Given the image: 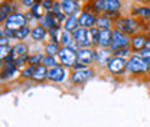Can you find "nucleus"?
I'll list each match as a JSON object with an SVG mask.
<instances>
[{
    "label": "nucleus",
    "instance_id": "16",
    "mask_svg": "<svg viewBox=\"0 0 150 127\" xmlns=\"http://www.w3.org/2000/svg\"><path fill=\"white\" fill-rule=\"evenodd\" d=\"M26 52H28V46H26L25 43H16V45L12 48V54H13V56H16V58L23 56V55H28Z\"/></svg>",
    "mask_w": 150,
    "mask_h": 127
},
{
    "label": "nucleus",
    "instance_id": "37",
    "mask_svg": "<svg viewBox=\"0 0 150 127\" xmlns=\"http://www.w3.org/2000/svg\"><path fill=\"white\" fill-rule=\"evenodd\" d=\"M104 16H105L107 19H110V18H117V19H120V18H121V16H120V15H118L117 12H107V13H105Z\"/></svg>",
    "mask_w": 150,
    "mask_h": 127
},
{
    "label": "nucleus",
    "instance_id": "34",
    "mask_svg": "<svg viewBox=\"0 0 150 127\" xmlns=\"http://www.w3.org/2000/svg\"><path fill=\"white\" fill-rule=\"evenodd\" d=\"M33 71H35V67H29V68L23 70L22 75H23L25 78H29V77H32V75H33Z\"/></svg>",
    "mask_w": 150,
    "mask_h": 127
},
{
    "label": "nucleus",
    "instance_id": "2",
    "mask_svg": "<svg viewBox=\"0 0 150 127\" xmlns=\"http://www.w3.org/2000/svg\"><path fill=\"white\" fill-rule=\"evenodd\" d=\"M26 25V18L22 13H12L6 20V29L12 32H18Z\"/></svg>",
    "mask_w": 150,
    "mask_h": 127
},
{
    "label": "nucleus",
    "instance_id": "30",
    "mask_svg": "<svg viewBox=\"0 0 150 127\" xmlns=\"http://www.w3.org/2000/svg\"><path fill=\"white\" fill-rule=\"evenodd\" d=\"M42 58H43V56L40 54H36V55H33V56H29V61H28V62L30 64V67H36V64L42 61Z\"/></svg>",
    "mask_w": 150,
    "mask_h": 127
},
{
    "label": "nucleus",
    "instance_id": "9",
    "mask_svg": "<svg viewBox=\"0 0 150 127\" xmlns=\"http://www.w3.org/2000/svg\"><path fill=\"white\" fill-rule=\"evenodd\" d=\"M76 55H78V64H82V65H88L94 58V51L90 49V48H82L79 51H76Z\"/></svg>",
    "mask_w": 150,
    "mask_h": 127
},
{
    "label": "nucleus",
    "instance_id": "28",
    "mask_svg": "<svg viewBox=\"0 0 150 127\" xmlns=\"http://www.w3.org/2000/svg\"><path fill=\"white\" fill-rule=\"evenodd\" d=\"M42 65H45V67H58L56 65V62H55V59H54V56H43L42 58Z\"/></svg>",
    "mask_w": 150,
    "mask_h": 127
},
{
    "label": "nucleus",
    "instance_id": "39",
    "mask_svg": "<svg viewBox=\"0 0 150 127\" xmlns=\"http://www.w3.org/2000/svg\"><path fill=\"white\" fill-rule=\"evenodd\" d=\"M143 51H150V39H149V40H146V43H144V48H143Z\"/></svg>",
    "mask_w": 150,
    "mask_h": 127
},
{
    "label": "nucleus",
    "instance_id": "29",
    "mask_svg": "<svg viewBox=\"0 0 150 127\" xmlns=\"http://www.w3.org/2000/svg\"><path fill=\"white\" fill-rule=\"evenodd\" d=\"M28 35H29V29H28V28H22L20 31L15 32V38H16V39H25Z\"/></svg>",
    "mask_w": 150,
    "mask_h": 127
},
{
    "label": "nucleus",
    "instance_id": "32",
    "mask_svg": "<svg viewBox=\"0 0 150 127\" xmlns=\"http://www.w3.org/2000/svg\"><path fill=\"white\" fill-rule=\"evenodd\" d=\"M7 12H9V6L7 4H1V12H0V20H4L7 16ZM7 20V19H6Z\"/></svg>",
    "mask_w": 150,
    "mask_h": 127
},
{
    "label": "nucleus",
    "instance_id": "20",
    "mask_svg": "<svg viewBox=\"0 0 150 127\" xmlns=\"http://www.w3.org/2000/svg\"><path fill=\"white\" fill-rule=\"evenodd\" d=\"M18 72V67L12 62V64H6V70L3 71V79L6 78V77H12V75H15V74Z\"/></svg>",
    "mask_w": 150,
    "mask_h": 127
},
{
    "label": "nucleus",
    "instance_id": "1",
    "mask_svg": "<svg viewBox=\"0 0 150 127\" xmlns=\"http://www.w3.org/2000/svg\"><path fill=\"white\" fill-rule=\"evenodd\" d=\"M127 70L131 74H144L147 72V70H149V64L142 56L133 55V56H130V59L127 61Z\"/></svg>",
    "mask_w": 150,
    "mask_h": 127
},
{
    "label": "nucleus",
    "instance_id": "8",
    "mask_svg": "<svg viewBox=\"0 0 150 127\" xmlns=\"http://www.w3.org/2000/svg\"><path fill=\"white\" fill-rule=\"evenodd\" d=\"M108 70H110V72L111 74H120L124 71V68H127V62L123 59V58H117V56H114L111 61L108 62Z\"/></svg>",
    "mask_w": 150,
    "mask_h": 127
},
{
    "label": "nucleus",
    "instance_id": "40",
    "mask_svg": "<svg viewBox=\"0 0 150 127\" xmlns=\"http://www.w3.org/2000/svg\"><path fill=\"white\" fill-rule=\"evenodd\" d=\"M0 45L3 46V45H7V38L1 36V39H0Z\"/></svg>",
    "mask_w": 150,
    "mask_h": 127
},
{
    "label": "nucleus",
    "instance_id": "31",
    "mask_svg": "<svg viewBox=\"0 0 150 127\" xmlns=\"http://www.w3.org/2000/svg\"><path fill=\"white\" fill-rule=\"evenodd\" d=\"M0 51H1V59H4L6 56H9V55L12 54V49H10L7 45H3V46H0Z\"/></svg>",
    "mask_w": 150,
    "mask_h": 127
},
{
    "label": "nucleus",
    "instance_id": "22",
    "mask_svg": "<svg viewBox=\"0 0 150 127\" xmlns=\"http://www.w3.org/2000/svg\"><path fill=\"white\" fill-rule=\"evenodd\" d=\"M45 35H46V32H45V28H42V26H36V28L32 31V38H33L35 40L43 39Z\"/></svg>",
    "mask_w": 150,
    "mask_h": 127
},
{
    "label": "nucleus",
    "instance_id": "6",
    "mask_svg": "<svg viewBox=\"0 0 150 127\" xmlns=\"http://www.w3.org/2000/svg\"><path fill=\"white\" fill-rule=\"evenodd\" d=\"M127 43H129V38L126 36L124 33H121V32H118V31L112 32V40H111V45H110L111 51L115 52V51H118V49H123V48L127 46Z\"/></svg>",
    "mask_w": 150,
    "mask_h": 127
},
{
    "label": "nucleus",
    "instance_id": "24",
    "mask_svg": "<svg viewBox=\"0 0 150 127\" xmlns=\"http://www.w3.org/2000/svg\"><path fill=\"white\" fill-rule=\"evenodd\" d=\"M95 23L98 25V28H100V29H110V25H111L110 19H107L105 16H101V18H98Z\"/></svg>",
    "mask_w": 150,
    "mask_h": 127
},
{
    "label": "nucleus",
    "instance_id": "26",
    "mask_svg": "<svg viewBox=\"0 0 150 127\" xmlns=\"http://www.w3.org/2000/svg\"><path fill=\"white\" fill-rule=\"evenodd\" d=\"M40 13H42V4H40V3H35V4L30 7V15H33L35 18L40 19L42 18Z\"/></svg>",
    "mask_w": 150,
    "mask_h": 127
},
{
    "label": "nucleus",
    "instance_id": "12",
    "mask_svg": "<svg viewBox=\"0 0 150 127\" xmlns=\"http://www.w3.org/2000/svg\"><path fill=\"white\" fill-rule=\"evenodd\" d=\"M90 75H91V71L85 68V70L74 71L72 77H71V79H72V82H75V84H81V82H85V81L90 78Z\"/></svg>",
    "mask_w": 150,
    "mask_h": 127
},
{
    "label": "nucleus",
    "instance_id": "25",
    "mask_svg": "<svg viewBox=\"0 0 150 127\" xmlns=\"http://www.w3.org/2000/svg\"><path fill=\"white\" fill-rule=\"evenodd\" d=\"M133 13H134V15H140L142 18L150 19V9L149 7H139V9H134Z\"/></svg>",
    "mask_w": 150,
    "mask_h": 127
},
{
    "label": "nucleus",
    "instance_id": "5",
    "mask_svg": "<svg viewBox=\"0 0 150 127\" xmlns=\"http://www.w3.org/2000/svg\"><path fill=\"white\" fill-rule=\"evenodd\" d=\"M74 38L76 40V43L81 45L82 48H90V45L93 43L91 42V35H90V29H85V28L76 29L74 33Z\"/></svg>",
    "mask_w": 150,
    "mask_h": 127
},
{
    "label": "nucleus",
    "instance_id": "13",
    "mask_svg": "<svg viewBox=\"0 0 150 127\" xmlns=\"http://www.w3.org/2000/svg\"><path fill=\"white\" fill-rule=\"evenodd\" d=\"M97 22V19L90 13H81V16L78 18V23L81 25V28H93V25Z\"/></svg>",
    "mask_w": 150,
    "mask_h": 127
},
{
    "label": "nucleus",
    "instance_id": "23",
    "mask_svg": "<svg viewBox=\"0 0 150 127\" xmlns=\"http://www.w3.org/2000/svg\"><path fill=\"white\" fill-rule=\"evenodd\" d=\"M71 35H69V32H67V31H64L62 32V35H61V43H62V48H71L69 45H71Z\"/></svg>",
    "mask_w": 150,
    "mask_h": 127
},
{
    "label": "nucleus",
    "instance_id": "10",
    "mask_svg": "<svg viewBox=\"0 0 150 127\" xmlns=\"http://www.w3.org/2000/svg\"><path fill=\"white\" fill-rule=\"evenodd\" d=\"M65 70L62 68V67H54V68H51L49 70V72H48V78L51 79V81H55V82H61V81H64L65 79Z\"/></svg>",
    "mask_w": 150,
    "mask_h": 127
},
{
    "label": "nucleus",
    "instance_id": "33",
    "mask_svg": "<svg viewBox=\"0 0 150 127\" xmlns=\"http://www.w3.org/2000/svg\"><path fill=\"white\" fill-rule=\"evenodd\" d=\"M26 61H29V56H28V55H23V56L16 58V59L13 61V64H15L16 67H19V65H22V64H23V62H26Z\"/></svg>",
    "mask_w": 150,
    "mask_h": 127
},
{
    "label": "nucleus",
    "instance_id": "35",
    "mask_svg": "<svg viewBox=\"0 0 150 127\" xmlns=\"http://www.w3.org/2000/svg\"><path fill=\"white\" fill-rule=\"evenodd\" d=\"M127 54H129V49H127V48H123V49H118V51L114 52V55H115L117 58H123V56H126Z\"/></svg>",
    "mask_w": 150,
    "mask_h": 127
},
{
    "label": "nucleus",
    "instance_id": "4",
    "mask_svg": "<svg viewBox=\"0 0 150 127\" xmlns=\"http://www.w3.org/2000/svg\"><path fill=\"white\" fill-rule=\"evenodd\" d=\"M115 28L118 32H123V33H133L136 32V22L131 18H120L115 20Z\"/></svg>",
    "mask_w": 150,
    "mask_h": 127
},
{
    "label": "nucleus",
    "instance_id": "15",
    "mask_svg": "<svg viewBox=\"0 0 150 127\" xmlns=\"http://www.w3.org/2000/svg\"><path fill=\"white\" fill-rule=\"evenodd\" d=\"M48 72L49 71H46V67L45 65H38V67H35V71H33L32 78L36 79V81H43L48 77Z\"/></svg>",
    "mask_w": 150,
    "mask_h": 127
},
{
    "label": "nucleus",
    "instance_id": "19",
    "mask_svg": "<svg viewBox=\"0 0 150 127\" xmlns=\"http://www.w3.org/2000/svg\"><path fill=\"white\" fill-rule=\"evenodd\" d=\"M144 43H146V39H144V36H142V35L133 36V39H131V45H133L134 49H142V48H144Z\"/></svg>",
    "mask_w": 150,
    "mask_h": 127
},
{
    "label": "nucleus",
    "instance_id": "38",
    "mask_svg": "<svg viewBox=\"0 0 150 127\" xmlns=\"http://www.w3.org/2000/svg\"><path fill=\"white\" fill-rule=\"evenodd\" d=\"M40 4H42V6H45L46 9H51V7H54V3H51V1H48V0H43V1H40Z\"/></svg>",
    "mask_w": 150,
    "mask_h": 127
},
{
    "label": "nucleus",
    "instance_id": "7",
    "mask_svg": "<svg viewBox=\"0 0 150 127\" xmlns=\"http://www.w3.org/2000/svg\"><path fill=\"white\" fill-rule=\"evenodd\" d=\"M95 9L97 10H105L107 12H117L121 6V3L118 0H100V1H95Z\"/></svg>",
    "mask_w": 150,
    "mask_h": 127
},
{
    "label": "nucleus",
    "instance_id": "36",
    "mask_svg": "<svg viewBox=\"0 0 150 127\" xmlns=\"http://www.w3.org/2000/svg\"><path fill=\"white\" fill-rule=\"evenodd\" d=\"M142 58L149 64V67H150V51H143V52H142Z\"/></svg>",
    "mask_w": 150,
    "mask_h": 127
},
{
    "label": "nucleus",
    "instance_id": "41",
    "mask_svg": "<svg viewBox=\"0 0 150 127\" xmlns=\"http://www.w3.org/2000/svg\"><path fill=\"white\" fill-rule=\"evenodd\" d=\"M23 4H29V6L32 7V6H33L35 3H33V1H30V0H23Z\"/></svg>",
    "mask_w": 150,
    "mask_h": 127
},
{
    "label": "nucleus",
    "instance_id": "3",
    "mask_svg": "<svg viewBox=\"0 0 150 127\" xmlns=\"http://www.w3.org/2000/svg\"><path fill=\"white\" fill-rule=\"evenodd\" d=\"M58 55H59L61 62L64 65H67V67H72L78 61V55L75 52V49H72V48H61Z\"/></svg>",
    "mask_w": 150,
    "mask_h": 127
},
{
    "label": "nucleus",
    "instance_id": "18",
    "mask_svg": "<svg viewBox=\"0 0 150 127\" xmlns=\"http://www.w3.org/2000/svg\"><path fill=\"white\" fill-rule=\"evenodd\" d=\"M97 61H98V64H101V65H108V62L111 61L110 59V52L108 51H105V49H103V51H98L97 52Z\"/></svg>",
    "mask_w": 150,
    "mask_h": 127
},
{
    "label": "nucleus",
    "instance_id": "14",
    "mask_svg": "<svg viewBox=\"0 0 150 127\" xmlns=\"http://www.w3.org/2000/svg\"><path fill=\"white\" fill-rule=\"evenodd\" d=\"M78 7V3L76 1H72V0H64L61 1V9L64 13L69 15V16H74V12Z\"/></svg>",
    "mask_w": 150,
    "mask_h": 127
},
{
    "label": "nucleus",
    "instance_id": "11",
    "mask_svg": "<svg viewBox=\"0 0 150 127\" xmlns=\"http://www.w3.org/2000/svg\"><path fill=\"white\" fill-rule=\"evenodd\" d=\"M111 40H112V32L111 29H101L100 31V46L103 48H107L111 45Z\"/></svg>",
    "mask_w": 150,
    "mask_h": 127
},
{
    "label": "nucleus",
    "instance_id": "17",
    "mask_svg": "<svg viewBox=\"0 0 150 127\" xmlns=\"http://www.w3.org/2000/svg\"><path fill=\"white\" fill-rule=\"evenodd\" d=\"M78 19L75 18V16H68V19H67V22H65V31L67 32H72L75 29H78Z\"/></svg>",
    "mask_w": 150,
    "mask_h": 127
},
{
    "label": "nucleus",
    "instance_id": "21",
    "mask_svg": "<svg viewBox=\"0 0 150 127\" xmlns=\"http://www.w3.org/2000/svg\"><path fill=\"white\" fill-rule=\"evenodd\" d=\"M45 51H46L48 56H52V55H55V54H59V46H58L56 42H51V43H46Z\"/></svg>",
    "mask_w": 150,
    "mask_h": 127
},
{
    "label": "nucleus",
    "instance_id": "27",
    "mask_svg": "<svg viewBox=\"0 0 150 127\" xmlns=\"http://www.w3.org/2000/svg\"><path fill=\"white\" fill-rule=\"evenodd\" d=\"M90 35H91V42H93L94 45H98L100 43V31L91 28L90 29Z\"/></svg>",
    "mask_w": 150,
    "mask_h": 127
}]
</instances>
